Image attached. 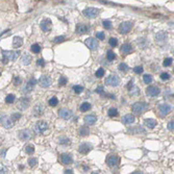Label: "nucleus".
Instances as JSON below:
<instances>
[{
    "label": "nucleus",
    "instance_id": "1",
    "mask_svg": "<svg viewBox=\"0 0 174 174\" xmlns=\"http://www.w3.org/2000/svg\"><path fill=\"white\" fill-rule=\"evenodd\" d=\"M2 63L4 65H6L10 60H16L19 57V55L21 54V52L19 50L17 51H8V50H2Z\"/></svg>",
    "mask_w": 174,
    "mask_h": 174
},
{
    "label": "nucleus",
    "instance_id": "2",
    "mask_svg": "<svg viewBox=\"0 0 174 174\" xmlns=\"http://www.w3.org/2000/svg\"><path fill=\"white\" fill-rule=\"evenodd\" d=\"M147 110H148V104L145 102H136L132 106V111L136 115H141Z\"/></svg>",
    "mask_w": 174,
    "mask_h": 174
},
{
    "label": "nucleus",
    "instance_id": "3",
    "mask_svg": "<svg viewBox=\"0 0 174 174\" xmlns=\"http://www.w3.org/2000/svg\"><path fill=\"white\" fill-rule=\"evenodd\" d=\"M33 129L37 135H43L48 130V123L46 121H39V122L36 123Z\"/></svg>",
    "mask_w": 174,
    "mask_h": 174
},
{
    "label": "nucleus",
    "instance_id": "4",
    "mask_svg": "<svg viewBox=\"0 0 174 174\" xmlns=\"http://www.w3.org/2000/svg\"><path fill=\"white\" fill-rule=\"evenodd\" d=\"M132 28H133V22L125 21V22H122L119 25L118 31L121 34H126V33H128L130 30H132Z\"/></svg>",
    "mask_w": 174,
    "mask_h": 174
},
{
    "label": "nucleus",
    "instance_id": "5",
    "mask_svg": "<svg viewBox=\"0 0 174 174\" xmlns=\"http://www.w3.org/2000/svg\"><path fill=\"white\" fill-rule=\"evenodd\" d=\"M99 10L98 8H95V7H88L82 12L83 16L85 18H89V19H93V18H96L99 14Z\"/></svg>",
    "mask_w": 174,
    "mask_h": 174
},
{
    "label": "nucleus",
    "instance_id": "6",
    "mask_svg": "<svg viewBox=\"0 0 174 174\" xmlns=\"http://www.w3.org/2000/svg\"><path fill=\"white\" fill-rule=\"evenodd\" d=\"M105 83L110 86H117L119 85L120 83V77L116 74H111L106 77V79H105Z\"/></svg>",
    "mask_w": 174,
    "mask_h": 174
},
{
    "label": "nucleus",
    "instance_id": "7",
    "mask_svg": "<svg viewBox=\"0 0 174 174\" xmlns=\"http://www.w3.org/2000/svg\"><path fill=\"white\" fill-rule=\"evenodd\" d=\"M119 161H120V159L117 154H108L106 158V164L112 168L117 167L119 164Z\"/></svg>",
    "mask_w": 174,
    "mask_h": 174
},
{
    "label": "nucleus",
    "instance_id": "8",
    "mask_svg": "<svg viewBox=\"0 0 174 174\" xmlns=\"http://www.w3.org/2000/svg\"><path fill=\"white\" fill-rule=\"evenodd\" d=\"M30 101L31 99L29 97H24V98H21L18 102V104H17V107H18L19 110L21 111H24L26 108H28V106L30 105Z\"/></svg>",
    "mask_w": 174,
    "mask_h": 174
},
{
    "label": "nucleus",
    "instance_id": "9",
    "mask_svg": "<svg viewBox=\"0 0 174 174\" xmlns=\"http://www.w3.org/2000/svg\"><path fill=\"white\" fill-rule=\"evenodd\" d=\"M84 44L86 45V47H89V49H91V50H96L98 48V46H99L98 41L96 39H94V38H88V39H85Z\"/></svg>",
    "mask_w": 174,
    "mask_h": 174
},
{
    "label": "nucleus",
    "instance_id": "10",
    "mask_svg": "<svg viewBox=\"0 0 174 174\" xmlns=\"http://www.w3.org/2000/svg\"><path fill=\"white\" fill-rule=\"evenodd\" d=\"M0 122H1V125L5 128H12L14 126V123H15L12 120V118L8 117V116H2L0 118Z\"/></svg>",
    "mask_w": 174,
    "mask_h": 174
},
{
    "label": "nucleus",
    "instance_id": "11",
    "mask_svg": "<svg viewBox=\"0 0 174 174\" xmlns=\"http://www.w3.org/2000/svg\"><path fill=\"white\" fill-rule=\"evenodd\" d=\"M36 84H37V79H34V78H31V79H29L27 82H26L25 86L23 88V93H25V94L30 93L34 89Z\"/></svg>",
    "mask_w": 174,
    "mask_h": 174
},
{
    "label": "nucleus",
    "instance_id": "12",
    "mask_svg": "<svg viewBox=\"0 0 174 174\" xmlns=\"http://www.w3.org/2000/svg\"><path fill=\"white\" fill-rule=\"evenodd\" d=\"M160 93H161L160 88L159 86H155V85H150L146 89V94H147V96H149V97H155V96H158Z\"/></svg>",
    "mask_w": 174,
    "mask_h": 174
},
{
    "label": "nucleus",
    "instance_id": "13",
    "mask_svg": "<svg viewBox=\"0 0 174 174\" xmlns=\"http://www.w3.org/2000/svg\"><path fill=\"white\" fill-rule=\"evenodd\" d=\"M51 82H52L51 77L48 75H42L41 78L39 79V83L42 88H48V86L51 85Z\"/></svg>",
    "mask_w": 174,
    "mask_h": 174
},
{
    "label": "nucleus",
    "instance_id": "14",
    "mask_svg": "<svg viewBox=\"0 0 174 174\" xmlns=\"http://www.w3.org/2000/svg\"><path fill=\"white\" fill-rule=\"evenodd\" d=\"M171 110H172V107H171L170 104H168V103H161L159 105V112H160V114L162 116L168 115L169 113L171 112Z\"/></svg>",
    "mask_w": 174,
    "mask_h": 174
},
{
    "label": "nucleus",
    "instance_id": "15",
    "mask_svg": "<svg viewBox=\"0 0 174 174\" xmlns=\"http://www.w3.org/2000/svg\"><path fill=\"white\" fill-rule=\"evenodd\" d=\"M31 132L29 129L27 128H25V129H21L20 132H19V139L21 141H27L29 140V139L31 138Z\"/></svg>",
    "mask_w": 174,
    "mask_h": 174
},
{
    "label": "nucleus",
    "instance_id": "16",
    "mask_svg": "<svg viewBox=\"0 0 174 174\" xmlns=\"http://www.w3.org/2000/svg\"><path fill=\"white\" fill-rule=\"evenodd\" d=\"M58 116L62 118V119H65V120H68L70 119L71 116H72V112L69 110V108H66V107H63L58 111Z\"/></svg>",
    "mask_w": 174,
    "mask_h": 174
},
{
    "label": "nucleus",
    "instance_id": "17",
    "mask_svg": "<svg viewBox=\"0 0 174 174\" xmlns=\"http://www.w3.org/2000/svg\"><path fill=\"white\" fill-rule=\"evenodd\" d=\"M40 27L41 29L44 31V32H48L51 30V27H52V23L49 19H46V20H43L41 23H40Z\"/></svg>",
    "mask_w": 174,
    "mask_h": 174
},
{
    "label": "nucleus",
    "instance_id": "18",
    "mask_svg": "<svg viewBox=\"0 0 174 174\" xmlns=\"http://www.w3.org/2000/svg\"><path fill=\"white\" fill-rule=\"evenodd\" d=\"M91 150H92V146L89 143H82L79 145V148H78V151L81 154H88Z\"/></svg>",
    "mask_w": 174,
    "mask_h": 174
},
{
    "label": "nucleus",
    "instance_id": "19",
    "mask_svg": "<svg viewBox=\"0 0 174 174\" xmlns=\"http://www.w3.org/2000/svg\"><path fill=\"white\" fill-rule=\"evenodd\" d=\"M128 133L129 134H133V135H144L146 134V130L142 127V126H135V127H132V128H129L128 129Z\"/></svg>",
    "mask_w": 174,
    "mask_h": 174
},
{
    "label": "nucleus",
    "instance_id": "20",
    "mask_svg": "<svg viewBox=\"0 0 174 174\" xmlns=\"http://www.w3.org/2000/svg\"><path fill=\"white\" fill-rule=\"evenodd\" d=\"M75 30H76V33H78V34H84V33H86L89 31V27H88V25L79 23V24L76 25Z\"/></svg>",
    "mask_w": 174,
    "mask_h": 174
},
{
    "label": "nucleus",
    "instance_id": "21",
    "mask_svg": "<svg viewBox=\"0 0 174 174\" xmlns=\"http://www.w3.org/2000/svg\"><path fill=\"white\" fill-rule=\"evenodd\" d=\"M134 49H133V46L130 44H127V43H125V44H123L122 46H121V49H120V52L122 53L123 55H127L129 54L130 52H133Z\"/></svg>",
    "mask_w": 174,
    "mask_h": 174
},
{
    "label": "nucleus",
    "instance_id": "22",
    "mask_svg": "<svg viewBox=\"0 0 174 174\" xmlns=\"http://www.w3.org/2000/svg\"><path fill=\"white\" fill-rule=\"evenodd\" d=\"M96 121H97V117L95 115H88L83 118V122L86 125H94L96 123Z\"/></svg>",
    "mask_w": 174,
    "mask_h": 174
},
{
    "label": "nucleus",
    "instance_id": "23",
    "mask_svg": "<svg viewBox=\"0 0 174 174\" xmlns=\"http://www.w3.org/2000/svg\"><path fill=\"white\" fill-rule=\"evenodd\" d=\"M60 161H62V163L64 165H70V164L73 163L72 156L70 154H68V153H63L62 155H60Z\"/></svg>",
    "mask_w": 174,
    "mask_h": 174
},
{
    "label": "nucleus",
    "instance_id": "24",
    "mask_svg": "<svg viewBox=\"0 0 174 174\" xmlns=\"http://www.w3.org/2000/svg\"><path fill=\"white\" fill-rule=\"evenodd\" d=\"M43 113H44V107H43V105L41 103H37L33 107V115L36 117H39V116L43 115Z\"/></svg>",
    "mask_w": 174,
    "mask_h": 174
},
{
    "label": "nucleus",
    "instance_id": "25",
    "mask_svg": "<svg viewBox=\"0 0 174 174\" xmlns=\"http://www.w3.org/2000/svg\"><path fill=\"white\" fill-rule=\"evenodd\" d=\"M135 120H136V118L132 114H127V115H125V116L122 117V122L124 124H132V123L135 122Z\"/></svg>",
    "mask_w": 174,
    "mask_h": 174
},
{
    "label": "nucleus",
    "instance_id": "26",
    "mask_svg": "<svg viewBox=\"0 0 174 174\" xmlns=\"http://www.w3.org/2000/svg\"><path fill=\"white\" fill-rule=\"evenodd\" d=\"M144 124L148 127V128H154L155 126H156V124H158V122L154 120V119H150V118H148V119H145L144 120Z\"/></svg>",
    "mask_w": 174,
    "mask_h": 174
},
{
    "label": "nucleus",
    "instance_id": "27",
    "mask_svg": "<svg viewBox=\"0 0 174 174\" xmlns=\"http://www.w3.org/2000/svg\"><path fill=\"white\" fill-rule=\"evenodd\" d=\"M23 44V39L20 37H15L13 39V47L14 48H19Z\"/></svg>",
    "mask_w": 174,
    "mask_h": 174
},
{
    "label": "nucleus",
    "instance_id": "28",
    "mask_svg": "<svg viewBox=\"0 0 174 174\" xmlns=\"http://www.w3.org/2000/svg\"><path fill=\"white\" fill-rule=\"evenodd\" d=\"M21 62H22V64H23L24 66H28V65L30 64V62H31V56H30L28 53H25V54H23V56H22V59H21Z\"/></svg>",
    "mask_w": 174,
    "mask_h": 174
},
{
    "label": "nucleus",
    "instance_id": "29",
    "mask_svg": "<svg viewBox=\"0 0 174 174\" xmlns=\"http://www.w3.org/2000/svg\"><path fill=\"white\" fill-rule=\"evenodd\" d=\"M155 38H156V40H158L159 42H161V41H165V40H166V39L168 38V34H167V32H165V31H160V32L156 33Z\"/></svg>",
    "mask_w": 174,
    "mask_h": 174
},
{
    "label": "nucleus",
    "instance_id": "30",
    "mask_svg": "<svg viewBox=\"0 0 174 174\" xmlns=\"http://www.w3.org/2000/svg\"><path fill=\"white\" fill-rule=\"evenodd\" d=\"M78 134H79L81 137H85L90 134V130L86 126H81L79 129H78Z\"/></svg>",
    "mask_w": 174,
    "mask_h": 174
},
{
    "label": "nucleus",
    "instance_id": "31",
    "mask_svg": "<svg viewBox=\"0 0 174 174\" xmlns=\"http://www.w3.org/2000/svg\"><path fill=\"white\" fill-rule=\"evenodd\" d=\"M137 43H138V45L140 46L141 48H146L147 47V45H148V42H147L144 38H139L138 40H137Z\"/></svg>",
    "mask_w": 174,
    "mask_h": 174
},
{
    "label": "nucleus",
    "instance_id": "32",
    "mask_svg": "<svg viewBox=\"0 0 174 174\" xmlns=\"http://www.w3.org/2000/svg\"><path fill=\"white\" fill-rule=\"evenodd\" d=\"M89 110H91V104L89 103V102H84V103H82L81 105L79 106V111L80 112H88Z\"/></svg>",
    "mask_w": 174,
    "mask_h": 174
},
{
    "label": "nucleus",
    "instance_id": "33",
    "mask_svg": "<svg viewBox=\"0 0 174 174\" xmlns=\"http://www.w3.org/2000/svg\"><path fill=\"white\" fill-rule=\"evenodd\" d=\"M25 152L27 153V154H29V155L33 154V153H34V146H33L32 144L26 145V147H25Z\"/></svg>",
    "mask_w": 174,
    "mask_h": 174
},
{
    "label": "nucleus",
    "instance_id": "34",
    "mask_svg": "<svg viewBox=\"0 0 174 174\" xmlns=\"http://www.w3.org/2000/svg\"><path fill=\"white\" fill-rule=\"evenodd\" d=\"M143 80H144L145 83L149 84V83H151V82L153 81V77H152L150 74H145V75L143 76Z\"/></svg>",
    "mask_w": 174,
    "mask_h": 174
},
{
    "label": "nucleus",
    "instance_id": "35",
    "mask_svg": "<svg viewBox=\"0 0 174 174\" xmlns=\"http://www.w3.org/2000/svg\"><path fill=\"white\" fill-rule=\"evenodd\" d=\"M107 115L110 117H117L118 116V110L115 108V107H111L108 111H107Z\"/></svg>",
    "mask_w": 174,
    "mask_h": 174
},
{
    "label": "nucleus",
    "instance_id": "36",
    "mask_svg": "<svg viewBox=\"0 0 174 174\" xmlns=\"http://www.w3.org/2000/svg\"><path fill=\"white\" fill-rule=\"evenodd\" d=\"M106 58H107L108 62H112V60H114V59L116 58V54L114 53V51L108 50L107 53H106Z\"/></svg>",
    "mask_w": 174,
    "mask_h": 174
},
{
    "label": "nucleus",
    "instance_id": "37",
    "mask_svg": "<svg viewBox=\"0 0 174 174\" xmlns=\"http://www.w3.org/2000/svg\"><path fill=\"white\" fill-rule=\"evenodd\" d=\"M118 69H119L120 71H122V72H127V71L129 70V66L126 65L125 63H121V64L119 65Z\"/></svg>",
    "mask_w": 174,
    "mask_h": 174
},
{
    "label": "nucleus",
    "instance_id": "38",
    "mask_svg": "<svg viewBox=\"0 0 174 174\" xmlns=\"http://www.w3.org/2000/svg\"><path fill=\"white\" fill-rule=\"evenodd\" d=\"M16 100V96L13 94H10L7 95V96L5 97V102L6 103H14V101Z\"/></svg>",
    "mask_w": 174,
    "mask_h": 174
},
{
    "label": "nucleus",
    "instance_id": "39",
    "mask_svg": "<svg viewBox=\"0 0 174 174\" xmlns=\"http://www.w3.org/2000/svg\"><path fill=\"white\" fill-rule=\"evenodd\" d=\"M30 50L33 52V53H39V52L41 51V46L39 44H33L30 47Z\"/></svg>",
    "mask_w": 174,
    "mask_h": 174
},
{
    "label": "nucleus",
    "instance_id": "40",
    "mask_svg": "<svg viewBox=\"0 0 174 174\" xmlns=\"http://www.w3.org/2000/svg\"><path fill=\"white\" fill-rule=\"evenodd\" d=\"M128 91H129L130 94H134V95H137V94L140 93V89H138L137 86H134V84L128 89Z\"/></svg>",
    "mask_w": 174,
    "mask_h": 174
},
{
    "label": "nucleus",
    "instance_id": "41",
    "mask_svg": "<svg viewBox=\"0 0 174 174\" xmlns=\"http://www.w3.org/2000/svg\"><path fill=\"white\" fill-rule=\"evenodd\" d=\"M73 91H74V93H76V94H80V93L83 91V86H82V85L76 84V85L73 86Z\"/></svg>",
    "mask_w": 174,
    "mask_h": 174
},
{
    "label": "nucleus",
    "instance_id": "42",
    "mask_svg": "<svg viewBox=\"0 0 174 174\" xmlns=\"http://www.w3.org/2000/svg\"><path fill=\"white\" fill-rule=\"evenodd\" d=\"M102 25H103V27L105 28V29H112V27H113L112 22L108 21V20H104V21L102 22Z\"/></svg>",
    "mask_w": 174,
    "mask_h": 174
},
{
    "label": "nucleus",
    "instance_id": "43",
    "mask_svg": "<svg viewBox=\"0 0 174 174\" xmlns=\"http://www.w3.org/2000/svg\"><path fill=\"white\" fill-rule=\"evenodd\" d=\"M48 103H49V105H50V106H55L56 104L58 103V100H57V98H56V97H52V98H50V99H49Z\"/></svg>",
    "mask_w": 174,
    "mask_h": 174
},
{
    "label": "nucleus",
    "instance_id": "44",
    "mask_svg": "<svg viewBox=\"0 0 174 174\" xmlns=\"http://www.w3.org/2000/svg\"><path fill=\"white\" fill-rule=\"evenodd\" d=\"M58 142H59V144H62V145H68L70 141H69V139L66 138V137H60Z\"/></svg>",
    "mask_w": 174,
    "mask_h": 174
},
{
    "label": "nucleus",
    "instance_id": "45",
    "mask_svg": "<svg viewBox=\"0 0 174 174\" xmlns=\"http://www.w3.org/2000/svg\"><path fill=\"white\" fill-rule=\"evenodd\" d=\"M108 44L112 47H116L118 45V40H117V38H111L110 41H108Z\"/></svg>",
    "mask_w": 174,
    "mask_h": 174
},
{
    "label": "nucleus",
    "instance_id": "46",
    "mask_svg": "<svg viewBox=\"0 0 174 174\" xmlns=\"http://www.w3.org/2000/svg\"><path fill=\"white\" fill-rule=\"evenodd\" d=\"M172 63H173V58H172V57H168V58H166V59L164 60L163 65H164L165 67H169V66L172 65Z\"/></svg>",
    "mask_w": 174,
    "mask_h": 174
},
{
    "label": "nucleus",
    "instance_id": "47",
    "mask_svg": "<svg viewBox=\"0 0 174 174\" xmlns=\"http://www.w3.org/2000/svg\"><path fill=\"white\" fill-rule=\"evenodd\" d=\"M103 75H104V70H103L102 68H99L98 70L96 71V73H95V76L98 77V78H101Z\"/></svg>",
    "mask_w": 174,
    "mask_h": 174
},
{
    "label": "nucleus",
    "instance_id": "48",
    "mask_svg": "<svg viewBox=\"0 0 174 174\" xmlns=\"http://www.w3.org/2000/svg\"><path fill=\"white\" fill-rule=\"evenodd\" d=\"M11 118L14 122H16V121H18L21 118V114H19V113H14V114L11 116Z\"/></svg>",
    "mask_w": 174,
    "mask_h": 174
},
{
    "label": "nucleus",
    "instance_id": "49",
    "mask_svg": "<svg viewBox=\"0 0 174 174\" xmlns=\"http://www.w3.org/2000/svg\"><path fill=\"white\" fill-rule=\"evenodd\" d=\"M37 163H38V160L37 159H34V158H30L29 160H28V165L30 167H34L37 165Z\"/></svg>",
    "mask_w": 174,
    "mask_h": 174
},
{
    "label": "nucleus",
    "instance_id": "50",
    "mask_svg": "<svg viewBox=\"0 0 174 174\" xmlns=\"http://www.w3.org/2000/svg\"><path fill=\"white\" fill-rule=\"evenodd\" d=\"M65 41V37L64 36H58V37H55L54 38V40H53V42L54 43H56V44H58V43H62V42H64Z\"/></svg>",
    "mask_w": 174,
    "mask_h": 174
},
{
    "label": "nucleus",
    "instance_id": "51",
    "mask_svg": "<svg viewBox=\"0 0 174 174\" xmlns=\"http://www.w3.org/2000/svg\"><path fill=\"white\" fill-rule=\"evenodd\" d=\"M134 72L136 74H141L143 72V67L142 66H137V67H135L134 68Z\"/></svg>",
    "mask_w": 174,
    "mask_h": 174
},
{
    "label": "nucleus",
    "instance_id": "52",
    "mask_svg": "<svg viewBox=\"0 0 174 174\" xmlns=\"http://www.w3.org/2000/svg\"><path fill=\"white\" fill-rule=\"evenodd\" d=\"M21 83H22V79H21V77L17 76V77H15V78H14V84H15V85H20Z\"/></svg>",
    "mask_w": 174,
    "mask_h": 174
},
{
    "label": "nucleus",
    "instance_id": "53",
    "mask_svg": "<svg viewBox=\"0 0 174 174\" xmlns=\"http://www.w3.org/2000/svg\"><path fill=\"white\" fill-rule=\"evenodd\" d=\"M58 84H59L60 86H63V85H65V84H67V78H66V77H64V76H62V77L59 78Z\"/></svg>",
    "mask_w": 174,
    "mask_h": 174
},
{
    "label": "nucleus",
    "instance_id": "54",
    "mask_svg": "<svg viewBox=\"0 0 174 174\" xmlns=\"http://www.w3.org/2000/svg\"><path fill=\"white\" fill-rule=\"evenodd\" d=\"M169 78H170V74H168L166 72H164V73L161 74V79L162 80H168Z\"/></svg>",
    "mask_w": 174,
    "mask_h": 174
},
{
    "label": "nucleus",
    "instance_id": "55",
    "mask_svg": "<svg viewBox=\"0 0 174 174\" xmlns=\"http://www.w3.org/2000/svg\"><path fill=\"white\" fill-rule=\"evenodd\" d=\"M95 92H96L97 94L103 95V92H104V88H103V85H99V86H97V89L95 90Z\"/></svg>",
    "mask_w": 174,
    "mask_h": 174
},
{
    "label": "nucleus",
    "instance_id": "56",
    "mask_svg": "<svg viewBox=\"0 0 174 174\" xmlns=\"http://www.w3.org/2000/svg\"><path fill=\"white\" fill-rule=\"evenodd\" d=\"M96 38L99 40H103L104 39V32L103 31H98L96 32Z\"/></svg>",
    "mask_w": 174,
    "mask_h": 174
},
{
    "label": "nucleus",
    "instance_id": "57",
    "mask_svg": "<svg viewBox=\"0 0 174 174\" xmlns=\"http://www.w3.org/2000/svg\"><path fill=\"white\" fill-rule=\"evenodd\" d=\"M45 64H46V63H45V60L43 59V58H40V59L37 60V65H38L39 67H44Z\"/></svg>",
    "mask_w": 174,
    "mask_h": 174
},
{
    "label": "nucleus",
    "instance_id": "58",
    "mask_svg": "<svg viewBox=\"0 0 174 174\" xmlns=\"http://www.w3.org/2000/svg\"><path fill=\"white\" fill-rule=\"evenodd\" d=\"M168 129L169 130H173L174 129V121L173 120L169 121V123H168Z\"/></svg>",
    "mask_w": 174,
    "mask_h": 174
},
{
    "label": "nucleus",
    "instance_id": "59",
    "mask_svg": "<svg viewBox=\"0 0 174 174\" xmlns=\"http://www.w3.org/2000/svg\"><path fill=\"white\" fill-rule=\"evenodd\" d=\"M105 96H108L111 99H116L115 97V95H113V94H105Z\"/></svg>",
    "mask_w": 174,
    "mask_h": 174
},
{
    "label": "nucleus",
    "instance_id": "60",
    "mask_svg": "<svg viewBox=\"0 0 174 174\" xmlns=\"http://www.w3.org/2000/svg\"><path fill=\"white\" fill-rule=\"evenodd\" d=\"M65 173H66V174H72V173H73V170L68 169V170H66V171H65Z\"/></svg>",
    "mask_w": 174,
    "mask_h": 174
},
{
    "label": "nucleus",
    "instance_id": "61",
    "mask_svg": "<svg viewBox=\"0 0 174 174\" xmlns=\"http://www.w3.org/2000/svg\"><path fill=\"white\" fill-rule=\"evenodd\" d=\"M133 173L136 174V173H142V172H141V171H135V172H133Z\"/></svg>",
    "mask_w": 174,
    "mask_h": 174
},
{
    "label": "nucleus",
    "instance_id": "62",
    "mask_svg": "<svg viewBox=\"0 0 174 174\" xmlns=\"http://www.w3.org/2000/svg\"><path fill=\"white\" fill-rule=\"evenodd\" d=\"M0 75H1V72H0Z\"/></svg>",
    "mask_w": 174,
    "mask_h": 174
}]
</instances>
